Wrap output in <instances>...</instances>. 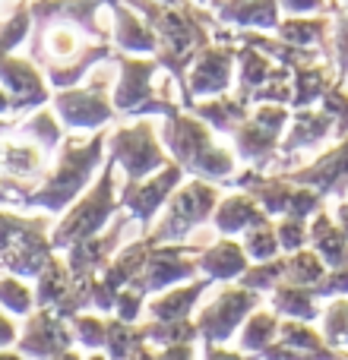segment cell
<instances>
[{
	"instance_id": "5",
	"label": "cell",
	"mask_w": 348,
	"mask_h": 360,
	"mask_svg": "<svg viewBox=\"0 0 348 360\" xmlns=\"http://www.w3.org/2000/svg\"><path fill=\"white\" fill-rule=\"evenodd\" d=\"M76 329H80V335H82V342L89 345V348H95V345H101L105 342V326L99 323V319H76Z\"/></svg>"
},
{
	"instance_id": "4",
	"label": "cell",
	"mask_w": 348,
	"mask_h": 360,
	"mask_svg": "<svg viewBox=\"0 0 348 360\" xmlns=\"http://www.w3.org/2000/svg\"><path fill=\"white\" fill-rule=\"evenodd\" d=\"M0 300H4L10 310H16V313L29 310V294H25V288L16 285V281H4V285H0Z\"/></svg>"
},
{
	"instance_id": "2",
	"label": "cell",
	"mask_w": 348,
	"mask_h": 360,
	"mask_svg": "<svg viewBox=\"0 0 348 360\" xmlns=\"http://www.w3.org/2000/svg\"><path fill=\"white\" fill-rule=\"evenodd\" d=\"M67 342H70L67 332H63L48 313H42V316L32 319L29 335H25V342H23V351H29L32 357H51V351H61Z\"/></svg>"
},
{
	"instance_id": "1",
	"label": "cell",
	"mask_w": 348,
	"mask_h": 360,
	"mask_svg": "<svg viewBox=\"0 0 348 360\" xmlns=\"http://www.w3.org/2000/svg\"><path fill=\"white\" fill-rule=\"evenodd\" d=\"M250 307H254V294L228 291L216 300L212 310L203 313L199 329H203V335L209 338V342H222V338H228L231 332H235V323L250 310Z\"/></svg>"
},
{
	"instance_id": "9",
	"label": "cell",
	"mask_w": 348,
	"mask_h": 360,
	"mask_svg": "<svg viewBox=\"0 0 348 360\" xmlns=\"http://www.w3.org/2000/svg\"><path fill=\"white\" fill-rule=\"evenodd\" d=\"M0 360H19V357H13V354H0Z\"/></svg>"
},
{
	"instance_id": "8",
	"label": "cell",
	"mask_w": 348,
	"mask_h": 360,
	"mask_svg": "<svg viewBox=\"0 0 348 360\" xmlns=\"http://www.w3.org/2000/svg\"><path fill=\"white\" fill-rule=\"evenodd\" d=\"M162 360H190V348H171Z\"/></svg>"
},
{
	"instance_id": "10",
	"label": "cell",
	"mask_w": 348,
	"mask_h": 360,
	"mask_svg": "<svg viewBox=\"0 0 348 360\" xmlns=\"http://www.w3.org/2000/svg\"><path fill=\"white\" fill-rule=\"evenodd\" d=\"M92 360H101V357H92Z\"/></svg>"
},
{
	"instance_id": "3",
	"label": "cell",
	"mask_w": 348,
	"mask_h": 360,
	"mask_svg": "<svg viewBox=\"0 0 348 360\" xmlns=\"http://www.w3.org/2000/svg\"><path fill=\"white\" fill-rule=\"evenodd\" d=\"M275 329H279V326H275L273 316H266V313L254 316V319H250V326H247V332H244V348H250V351L266 348L269 338L275 335Z\"/></svg>"
},
{
	"instance_id": "6",
	"label": "cell",
	"mask_w": 348,
	"mask_h": 360,
	"mask_svg": "<svg viewBox=\"0 0 348 360\" xmlns=\"http://www.w3.org/2000/svg\"><path fill=\"white\" fill-rule=\"evenodd\" d=\"M206 360H241V357H237V354H231V351L209 348V351H206Z\"/></svg>"
},
{
	"instance_id": "7",
	"label": "cell",
	"mask_w": 348,
	"mask_h": 360,
	"mask_svg": "<svg viewBox=\"0 0 348 360\" xmlns=\"http://www.w3.org/2000/svg\"><path fill=\"white\" fill-rule=\"evenodd\" d=\"M13 342V326L0 316V345H10Z\"/></svg>"
}]
</instances>
